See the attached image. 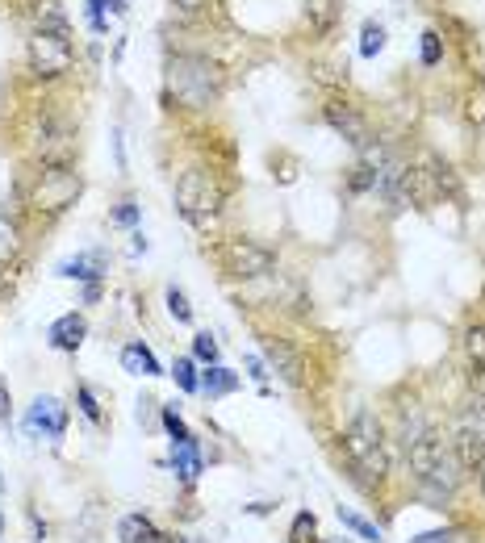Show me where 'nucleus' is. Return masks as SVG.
I'll return each mask as SVG.
<instances>
[{
  "instance_id": "nucleus-28",
  "label": "nucleus",
  "mask_w": 485,
  "mask_h": 543,
  "mask_svg": "<svg viewBox=\"0 0 485 543\" xmlns=\"http://www.w3.org/2000/svg\"><path fill=\"white\" fill-rule=\"evenodd\" d=\"M109 222H113V226H122V230H138V226H143V205H138L134 197H126V201L113 205Z\"/></svg>"
},
{
  "instance_id": "nucleus-39",
  "label": "nucleus",
  "mask_w": 485,
  "mask_h": 543,
  "mask_svg": "<svg viewBox=\"0 0 485 543\" xmlns=\"http://www.w3.org/2000/svg\"><path fill=\"white\" fill-rule=\"evenodd\" d=\"M130 251H134V255H147V234H143V226L130 230Z\"/></svg>"
},
{
  "instance_id": "nucleus-23",
  "label": "nucleus",
  "mask_w": 485,
  "mask_h": 543,
  "mask_svg": "<svg viewBox=\"0 0 485 543\" xmlns=\"http://www.w3.org/2000/svg\"><path fill=\"white\" fill-rule=\"evenodd\" d=\"M385 42H389V38H385V26L368 17L364 26H360V59H377V55L385 51Z\"/></svg>"
},
{
  "instance_id": "nucleus-10",
  "label": "nucleus",
  "mask_w": 485,
  "mask_h": 543,
  "mask_svg": "<svg viewBox=\"0 0 485 543\" xmlns=\"http://www.w3.org/2000/svg\"><path fill=\"white\" fill-rule=\"evenodd\" d=\"M26 435H42V439H63L67 435V406L59 397H51V393H42V397H34V406H30V414H26Z\"/></svg>"
},
{
  "instance_id": "nucleus-47",
  "label": "nucleus",
  "mask_w": 485,
  "mask_h": 543,
  "mask_svg": "<svg viewBox=\"0 0 485 543\" xmlns=\"http://www.w3.org/2000/svg\"><path fill=\"white\" fill-rule=\"evenodd\" d=\"M331 543H335V539H331ZM343 543H348V539H343Z\"/></svg>"
},
{
  "instance_id": "nucleus-22",
  "label": "nucleus",
  "mask_w": 485,
  "mask_h": 543,
  "mask_svg": "<svg viewBox=\"0 0 485 543\" xmlns=\"http://www.w3.org/2000/svg\"><path fill=\"white\" fill-rule=\"evenodd\" d=\"M465 360H469L473 376H485V322H473L465 330Z\"/></svg>"
},
{
  "instance_id": "nucleus-3",
  "label": "nucleus",
  "mask_w": 485,
  "mask_h": 543,
  "mask_svg": "<svg viewBox=\"0 0 485 543\" xmlns=\"http://www.w3.org/2000/svg\"><path fill=\"white\" fill-rule=\"evenodd\" d=\"M84 193V180L76 172V163H38L26 180V205L42 218L67 214Z\"/></svg>"
},
{
  "instance_id": "nucleus-46",
  "label": "nucleus",
  "mask_w": 485,
  "mask_h": 543,
  "mask_svg": "<svg viewBox=\"0 0 485 543\" xmlns=\"http://www.w3.org/2000/svg\"><path fill=\"white\" fill-rule=\"evenodd\" d=\"M477 381H481V385H485V376H477Z\"/></svg>"
},
{
  "instance_id": "nucleus-38",
  "label": "nucleus",
  "mask_w": 485,
  "mask_h": 543,
  "mask_svg": "<svg viewBox=\"0 0 485 543\" xmlns=\"http://www.w3.org/2000/svg\"><path fill=\"white\" fill-rule=\"evenodd\" d=\"M151 406H155V401L151 397H143V401H138V410H134V418H138V427H151Z\"/></svg>"
},
{
  "instance_id": "nucleus-13",
  "label": "nucleus",
  "mask_w": 485,
  "mask_h": 543,
  "mask_svg": "<svg viewBox=\"0 0 485 543\" xmlns=\"http://www.w3.org/2000/svg\"><path fill=\"white\" fill-rule=\"evenodd\" d=\"M84 339H88V318L80 310H67L46 326V343H51L55 351H63V356H76V351L84 347Z\"/></svg>"
},
{
  "instance_id": "nucleus-4",
  "label": "nucleus",
  "mask_w": 485,
  "mask_h": 543,
  "mask_svg": "<svg viewBox=\"0 0 485 543\" xmlns=\"http://www.w3.org/2000/svg\"><path fill=\"white\" fill-rule=\"evenodd\" d=\"M222 205H226V188L218 184L214 172L205 168H184L176 180V214L197 226V230H210L222 218Z\"/></svg>"
},
{
  "instance_id": "nucleus-36",
  "label": "nucleus",
  "mask_w": 485,
  "mask_h": 543,
  "mask_svg": "<svg viewBox=\"0 0 485 543\" xmlns=\"http://www.w3.org/2000/svg\"><path fill=\"white\" fill-rule=\"evenodd\" d=\"M410 543H456V531H452V527H440V531H423V535H414Z\"/></svg>"
},
{
  "instance_id": "nucleus-37",
  "label": "nucleus",
  "mask_w": 485,
  "mask_h": 543,
  "mask_svg": "<svg viewBox=\"0 0 485 543\" xmlns=\"http://www.w3.org/2000/svg\"><path fill=\"white\" fill-rule=\"evenodd\" d=\"M205 5H210V0H172V9H176V13H184V17L205 13Z\"/></svg>"
},
{
  "instance_id": "nucleus-18",
  "label": "nucleus",
  "mask_w": 485,
  "mask_h": 543,
  "mask_svg": "<svg viewBox=\"0 0 485 543\" xmlns=\"http://www.w3.org/2000/svg\"><path fill=\"white\" fill-rule=\"evenodd\" d=\"M34 30L72 38V17H67V9L59 5V0H38V5H34Z\"/></svg>"
},
{
  "instance_id": "nucleus-43",
  "label": "nucleus",
  "mask_w": 485,
  "mask_h": 543,
  "mask_svg": "<svg viewBox=\"0 0 485 543\" xmlns=\"http://www.w3.org/2000/svg\"><path fill=\"white\" fill-rule=\"evenodd\" d=\"M481 498H485V464H481Z\"/></svg>"
},
{
  "instance_id": "nucleus-19",
  "label": "nucleus",
  "mask_w": 485,
  "mask_h": 543,
  "mask_svg": "<svg viewBox=\"0 0 485 543\" xmlns=\"http://www.w3.org/2000/svg\"><path fill=\"white\" fill-rule=\"evenodd\" d=\"M243 381H239V372H230L226 364H205L201 368V393L210 397V401H218V397H226V393H235Z\"/></svg>"
},
{
  "instance_id": "nucleus-31",
  "label": "nucleus",
  "mask_w": 485,
  "mask_h": 543,
  "mask_svg": "<svg viewBox=\"0 0 485 543\" xmlns=\"http://www.w3.org/2000/svg\"><path fill=\"white\" fill-rule=\"evenodd\" d=\"M164 301H168V314L180 322V326H189L193 322V305H189V297H184V289H176V285H168V293H164Z\"/></svg>"
},
{
  "instance_id": "nucleus-30",
  "label": "nucleus",
  "mask_w": 485,
  "mask_h": 543,
  "mask_svg": "<svg viewBox=\"0 0 485 543\" xmlns=\"http://www.w3.org/2000/svg\"><path fill=\"white\" fill-rule=\"evenodd\" d=\"M218 356H222L218 339L210 335V330H197V335H193V360L197 364H218Z\"/></svg>"
},
{
  "instance_id": "nucleus-14",
  "label": "nucleus",
  "mask_w": 485,
  "mask_h": 543,
  "mask_svg": "<svg viewBox=\"0 0 485 543\" xmlns=\"http://www.w3.org/2000/svg\"><path fill=\"white\" fill-rule=\"evenodd\" d=\"M448 447H452L456 464L465 468V472H481V464H485V439H481V431L473 427L469 418H460V422H456V431H452Z\"/></svg>"
},
{
  "instance_id": "nucleus-7",
  "label": "nucleus",
  "mask_w": 485,
  "mask_h": 543,
  "mask_svg": "<svg viewBox=\"0 0 485 543\" xmlns=\"http://www.w3.org/2000/svg\"><path fill=\"white\" fill-rule=\"evenodd\" d=\"M218 268L230 276V280H264L276 272V251L256 243V239H222L218 243Z\"/></svg>"
},
{
  "instance_id": "nucleus-25",
  "label": "nucleus",
  "mask_w": 485,
  "mask_h": 543,
  "mask_svg": "<svg viewBox=\"0 0 485 543\" xmlns=\"http://www.w3.org/2000/svg\"><path fill=\"white\" fill-rule=\"evenodd\" d=\"M335 514H339V523L348 527L352 535H360V539H368V543H381V527H377V523H368L364 514H356V510H348V506H339Z\"/></svg>"
},
{
  "instance_id": "nucleus-20",
  "label": "nucleus",
  "mask_w": 485,
  "mask_h": 543,
  "mask_svg": "<svg viewBox=\"0 0 485 543\" xmlns=\"http://www.w3.org/2000/svg\"><path fill=\"white\" fill-rule=\"evenodd\" d=\"M343 17V0H306V21L318 38H327Z\"/></svg>"
},
{
  "instance_id": "nucleus-24",
  "label": "nucleus",
  "mask_w": 485,
  "mask_h": 543,
  "mask_svg": "<svg viewBox=\"0 0 485 543\" xmlns=\"http://www.w3.org/2000/svg\"><path fill=\"white\" fill-rule=\"evenodd\" d=\"M76 410H80V414H84V418H88V422H92V427H97V431L105 427V410H101V397L92 393V385H84V381L76 385Z\"/></svg>"
},
{
  "instance_id": "nucleus-40",
  "label": "nucleus",
  "mask_w": 485,
  "mask_h": 543,
  "mask_svg": "<svg viewBox=\"0 0 485 543\" xmlns=\"http://www.w3.org/2000/svg\"><path fill=\"white\" fill-rule=\"evenodd\" d=\"M9 418H13V401H9L5 381H0V422H9Z\"/></svg>"
},
{
  "instance_id": "nucleus-21",
  "label": "nucleus",
  "mask_w": 485,
  "mask_h": 543,
  "mask_svg": "<svg viewBox=\"0 0 485 543\" xmlns=\"http://www.w3.org/2000/svg\"><path fill=\"white\" fill-rule=\"evenodd\" d=\"M17 255H21V222L0 205V268H9Z\"/></svg>"
},
{
  "instance_id": "nucleus-27",
  "label": "nucleus",
  "mask_w": 485,
  "mask_h": 543,
  "mask_svg": "<svg viewBox=\"0 0 485 543\" xmlns=\"http://www.w3.org/2000/svg\"><path fill=\"white\" fill-rule=\"evenodd\" d=\"M419 63L423 67H440L444 63V34L440 30H423V38H419Z\"/></svg>"
},
{
  "instance_id": "nucleus-5",
  "label": "nucleus",
  "mask_w": 485,
  "mask_h": 543,
  "mask_svg": "<svg viewBox=\"0 0 485 543\" xmlns=\"http://www.w3.org/2000/svg\"><path fill=\"white\" fill-rule=\"evenodd\" d=\"M343 452H348L352 468L368 485H381L389 477V452H385V435L373 410H360L352 418V427L343 431Z\"/></svg>"
},
{
  "instance_id": "nucleus-26",
  "label": "nucleus",
  "mask_w": 485,
  "mask_h": 543,
  "mask_svg": "<svg viewBox=\"0 0 485 543\" xmlns=\"http://www.w3.org/2000/svg\"><path fill=\"white\" fill-rule=\"evenodd\" d=\"M172 376L184 393H201V372H197V360L193 356H176L172 360Z\"/></svg>"
},
{
  "instance_id": "nucleus-11",
  "label": "nucleus",
  "mask_w": 485,
  "mask_h": 543,
  "mask_svg": "<svg viewBox=\"0 0 485 543\" xmlns=\"http://www.w3.org/2000/svg\"><path fill=\"white\" fill-rule=\"evenodd\" d=\"M55 276L59 280H80V285H105L109 276V255L101 247H88V251H76L55 264Z\"/></svg>"
},
{
  "instance_id": "nucleus-16",
  "label": "nucleus",
  "mask_w": 485,
  "mask_h": 543,
  "mask_svg": "<svg viewBox=\"0 0 485 543\" xmlns=\"http://www.w3.org/2000/svg\"><path fill=\"white\" fill-rule=\"evenodd\" d=\"M122 368L130 376H147V381H155V376H164V364H159V356L143 343V339H134L122 347Z\"/></svg>"
},
{
  "instance_id": "nucleus-32",
  "label": "nucleus",
  "mask_w": 485,
  "mask_h": 543,
  "mask_svg": "<svg viewBox=\"0 0 485 543\" xmlns=\"http://www.w3.org/2000/svg\"><path fill=\"white\" fill-rule=\"evenodd\" d=\"M84 13H88V30L92 34H109V5H105V0H84Z\"/></svg>"
},
{
  "instance_id": "nucleus-8",
  "label": "nucleus",
  "mask_w": 485,
  "mask_h": 543,
  "mask_svg": "<svg viewBox=\"0 0 485 543\" xmlns=\"http://www.w3.org/2000/svg\"><path fill=\"white\" fill-rule=\"evenodd\" d=\"M30 147L38 163H76V130L55 113H38L30 126Z\"/></svg>"
},
{
  "instance_id": "nucleus-34",
  "label": "nucleus",
  "mask_w": 485,
  "mask_h": 543,
  "mask_svg": "<svg viewBox=\"0 0 485 543\" xmlns=\"http://www.w3.org/2000/svg\"><path fill=\"white\" fill-rule=\"evenodd\" d=\"M243 364H247V376H251V381H256V385L268 393V368H264V360L256 356V351H247V360H243Z\"/></svg>"
},
{
  "instance_id": "nucleus-29",
  "label": "nucleus",
  "mask_w": 485,
  "mask_h": 543,
  "mask_svg": "<svg viewBox=\"0 0 485 543\" xmlns=\"http://www.w3.org/2000/svg\"><path fill=\"white\" fill-rule=\"evenodd\" d=\"M159 427L168 431V443H184V439H193L189 422H184V418H180V410H172V406H159Z\"/></svg>"
},
{
  "instance_id": "nucleus-33",
  "label": "nucleus",
  "mask_w": 485,
  "mask_h": 543,
  "mask_svg": "<svg viewBox=\"0 0 485 543\" xmlns=\"http://www.w3.org/2000/svg\"><path fill=\"white\" fill-rule=\"evenodd\" d=\"M314 531H318V518H314L310 510H302V514L293 518V531H289V539H293V543H310V539H314Z\"/></svg>"
},
{
  "instance_id": "nucleus-17",
  "label": "nucleus",
  "mask_w": 485,
  "mask_h": 543,
  "mask_svg": "<svg viewBox=\"0 0 485 543\" xmlns=\"http://www.w3.org/2000/svg\"><path fill=\"white\" fill-rule=\"evenodd\" d=\"M118 539L122 543H180V539H168L147 514H126L118 523Z\"/></svg>"
},
{
  "instance_id": "nucleus-1",
  "label": "nucleus",
  "mask_w": 485,
  "mask_h": 543,
  "mask_svg": "<svg viewBox=\"0 0 485 543\" xmlns=\"http://www.w3.org/2000/svg\"><path fill=\"white\" fill-rule=\"evenodd\" d=\"M406 460H410V477L427 502L444 506L456 498L460 481H465V468L456 464L452 447L435 435V427H427L419 414L406 418Z\"/></svg>"
},
{
  "instance_id": "nucleus-2",
  "label": "nucleus",
  "mask_w": 485,
  "mask_h": 543,
  "mask_svg": "<svg viewBox=\"0 0 485 543\" xmlns=\"http://www.w3.org/2000/svg\"><path fill=\"white\" fill-rule=\"evenodd\" d=\"M164 88L168 97L180 109H214L226 92V72L210 59V55H197V51H180L168 59V72H164Z\"/></svg>"
},
{
  "instance_id": "nucleus-44",
  "label": "nucleus",
  "mask_w": 485,
  "mask_h": 543,
  "mask_svg": "<svg viewBox=\"0 0 485 543\" xmlns=\"http://www.w3.org/2000/svg\"><path fill=\"white\" fill-rule=\"evenodd\" d=\"M0 539H5V514H0Z\"/></svg>"
},
{
  "instance_id": "nucleus-15",
  "label": "nucleus",
  "mask_w": 485,
  "mask_h": 543,
  "mask_svg": "<svg viewBox=\"0 0 485 543\" xmlns=\"http://www.w3.org/2000/svg\"><path fill=\"white\" fill-rule=\"evenodd\" d=\"M168 468L176 472V477H180L184 485H197V477L205 472V456H201L197 435H193V439H184V443H172V460H168Z\"/></svg>"
},
{
  "instance_id": "nucleus-9",
  "label": "nucleus",
  "mask_w": 485,
  "mask_h": 543,
  "mask_svg": "<svg viewBox=\"0 0 485 543\" xmlns=\"http://www.w3.org/2000/svg\"><path fill=\"white\" fill-rule=\"evenodd\" d=\"M264 360L272 364V372L281 376V381L289 389H302L306 385V360H302V351H297L289 339H276V335H264Z\"/></svg>"
},
{
  "instance_id": "nucleus-41",
  "label": "nucleus",
  "mask_w": 485,
  "mask_h": 543,
  "mask_svg": "<svg viewBox=\"0 0 485 543\" xmlns=\"http://www.w3.org/2000/svg\"><path fill=\"white\" fill-rule=\"evenodd\" d=\"M105 293V285H84V305H97Z\"/></svg>"
},
{
  "instance_id": "nucleus-45",
  "label": "nucleus",
  "mask_w": 485,
  "mask_h": 543,
  "mask_svg": "<svg viewBox=\"0 0 485 543\" xmlns=\"http://www.w3.org/2000/svg\"><path fill=\"white\" fill-rule=\"evenodd\" d=\"M0 493H5V472H0Z\"/></svg>"
},
{
  "instance_id": "nucleus-42",
  "label": "nucleus",
  "mask_w": 485,
  "mask_h": 543,
  "mask_svg": "<svg viewBox=\"0 0 485 543\" xmlns=\"http://www.w3.org/2000/svg\"><path fill=\"white\" fill-rule=\"evenodd\" d=\"M105 5H109L113 17H126V13H130V0H105Z\"/></svg>"
},
{
  "instance_id": "nucleus-35",
  "label": "nucleus",
  "mask_w": 485,
  "mask_h": 543,
  "mask_svg": "<svg viewBox=\"0 0 485 543\" xmlns=\"http://www.w3.org/2000/svg\"><path fill=\"white\" fill-rule=\"evenodd\" d=\"M465 418L473 422V427L481 431V439H485V397H473L469 406H465Z\"/></svg>"
},
{
  "instance_id": "nucleus-6",
  "label": "nucleus",
  "mask_w": 485,
  "mask_h": 543,
  "mask_svg": "<svg viewBox=\"0 0 485 543\" xmlns=\"http://www.w3.org/2000/svg\"><path fill=\"white\" fill-rule=\"evenodd\" d=\"M72 67H76L72 38H59V34H46V30H34L26 38V72H30V80L55 84V80H63L67 72H72Z\"/></svg>"
},
{
  "instance_id": "nucleus-12",
  "label": "nucleus",
  "mask_w": 485,
  "mask_h": 543,
  "mask_svg": "<svg viewBox=\"0 0 485 543\" xmlns=\"http://www.w3.org/2000/svg\"><path fill=\"white\" fill-rule=\"evenodd\" d=\"M322 117H327V126L343 138V143H352L356 151H360L364 143H373V138H368L364 113H360L356 105H348V101H327V105H322Z\"/></svg>"
}]
</instances>
